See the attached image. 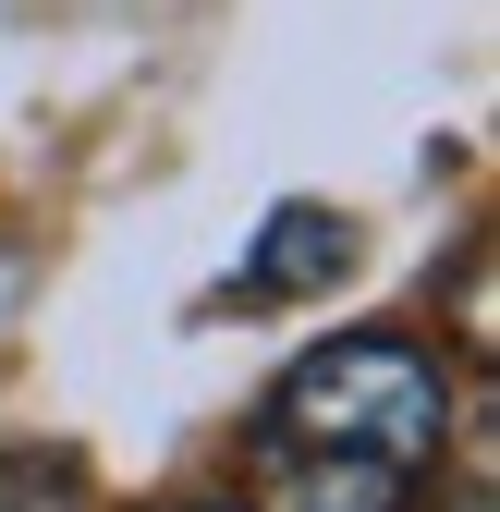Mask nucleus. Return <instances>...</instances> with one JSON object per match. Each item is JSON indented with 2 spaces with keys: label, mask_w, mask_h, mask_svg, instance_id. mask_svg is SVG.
<instances>
[{
  "label": "nucleus",
  "mask_w": 500,
  "mask_h": 512,
  "mask_svg": "<svg viewBox=\"0 0 500 512\" xmlns=\"http://www.w3.org/2000/svg\"><path fill=\"white\" fill-rule=\"evenodd\" d=\"M257 452H330V464H391V476H440L452 452V366L415 330H330L305 342L269 403H257Z\"/></svg>",
  "instance_id": "f257e3e1"
},
{
  "label": "nucleus",
  "mask_w": 500,
  "mask_h": 512,
  "mask_svg": "<svg viewBox=\"0 0 500 512\" xmlns=\"http://www.w3.org/2000/svg\"><path fill=\"white\" fill-rule=\"evenodd\" d=\"M342 269H354V220H342V208H318V196H293V208H269L257 256H244V305H281V293H330Z\"/></svg>",
  "instance_id": "f03ea898"
},
{
  "label": "nucleus",
  "mask_w": 500,
  "mask_h": 512,
  "mask_svg": "<svg viewBox=\"0 0 500 512\" xmlns=\"http://www.w3.org/2000/svg\"><path fill=\"white\" fill-rule=\"evenodd\" d=\"M427 476L391 464H330V452H257V512H415Z\"/></svg>",
  "instance_id": "7ed1b4c3"
},
{
  "label": "nucleus",
  "mask_w": 500,
  "mask_h": 512,
  "mask_svg": "<svg viewBox=\"0 0 500 512\" xmlns=\"http://www.w3.org/2000/svg\"><path fill=\"white\" fill-rule=\"evenodd\" d=\"M0 512H98V488H86L74 452L25 439V452H0Z\"/></svg>",
  "instance_id": "20e7f679"
},
{
  "label": "nucleus",
  "mask_w": 500,
  "mask_h": 512,
  "mask_svg": "<svg viewBox=\"0 0 500 512\" xmlns=\"http://www.w3.org/2000/svg\"><path fill=\"white\" fill-rule=\"evenodd\" d=\"M159 512H257V500H220V488H196V500H159Z\"/></svg>",
  "instance_id": "39448f33"
}]
</instances>
